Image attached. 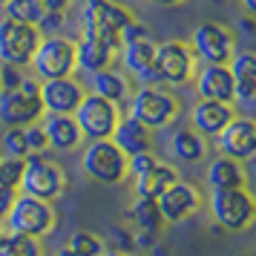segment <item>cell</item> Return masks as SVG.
I'll list each match as a JSON object with an SVG mask.
<instances>
[{"instance_id": "ab89813d", "label": "cell", "mask_w": 256, "mask_h": 256, "mask_svg": "<svg viewBox=\"0 0 256 256\" xmlns=\"http://www.w3.org/2000/svg\"><path fill=\"white\" fill-rule=\"evenodd\" d=\"M14 196H18V190H14V187H3V184H0V222L6 219V213H9V208H12Z\"/></svg>"}, {"instance_id": "5bb4252c", "label": "cell", "mask_w": 256, "mask_h": 256, "mask_svg": "<svg viewBox=\"0 0 256 256\" xmlns=\"http://www.w3.org/2000/svg\"><path fill=\"white\" fill-rule=\"evenodd\" d=\"M216 147L222 156L248 162L256 156V121L250 116H233L216 136Z\"/></svg>"}, {"instance_id": "7a4b0ae2", "label": "cell", "mask_w": 256, "mask_h": 256, "mask_svg": "<svg viewBox=\"0 0 256 256\" xmlns=\"http://www.w3.org/2000/svg\"><path fill=\"white\" fill-rule=\"evenodd\" d=\"M132 20H136V14L116 0H84L81 6V29H84L81 35L98 38L116 52L121 49L124 26L132 24Z\"/></svg>"}, {"instance_id": "cb8c5ba5", "label": "cell", "mask_w": 256, "mask_h": 256, "mask_svg": "<svg viewBox=\"0 0 256 256\" xmlns=\"http://www.w3.org/2000/svg\"><path fill=\"white\" fill-rule=\"evenodd\" d=\"M170 152H173L176 162L196 164L208 156V141H204V136H198L193 127H182V130H176L173 138H170Z\"/></svg>"}, {"instance_id": "c3c4849f", "label": "cell", "mask_w": 256, "mask_h": 256, "mask_svg": "<svg viewBox=\"0 0 256 256\" xmlns=\"http://www.w3.org/2000/svg\"><path fill=\"white\" fill-rule=\"evenodd\" d=\"M0 233H3V222H0Z\"/></svg>"}, {"instance_id": "60d3db41", "label": "cell", "mask_w": 256, "mask_h": 256, "mask_svg": "<svg viewBox=\"0 0 256 256\" xmlns=\"http://www.w3.org/2000/svg\"><path fill=\"white\" fill-rule=\"evenodd\" d=\"M44 9H55V12H66L72 6V0H40Z\"/></svg>"}, {"instance_id": "bcb514c9", "label": "cell", "mask_w": 256, "mask_h": 256, "mask_svg": "<svg viewBox=\"0 0 256 256\" xmlns=\"http://www.w3.org/2000/svg\"><path fill=\"white\" fill-rule=\"evenodd\" d=\"M55 256H75V254H72L70 248H60V250H58V254H55Z\"/></svg>"}, {"instance_id": "8d00e7d4", "label": "cell", "mask_w": 256, "mask_h": 256, "mask_svg": "<svg viewBox=\"0 0 256 256\" xmlns=\"http://www.w3.org/2000/svg\"><path fill=\"white\" fill-rule=\"evenodd\" d=\"M144 38H152V35H150V29L144 24H138V18H136L132 24L124 26V32H121V46H124V44H132V40H144Z\"/></svg>"}, {"instance_id": "277c9868", "label": "cell", "mask_w": 256, "mask_h": 256, "mask_svg": "<svg viewBox=\"0 0 256 256\" xmlns=\"http://www.w3.org/2000/svg\"><path fill=\"white\" fill-rule=\"evenodd\" d=\"M210 216L213 222L230 233L248 230L256 219V202L248 187H224L210 193Z\"/></svg>"}, {"instance_id": "9c48e42d", "label": "cell", "mask_w": 256, "mask_h": 256, "mask_svg": "<svg viewBox=\"0 0 256 256\" xmlns=\"http://www.w3.org/2000/svg\"><path fill=\"white\" fill-rule=\"evenodd\" d=\"M29 64L40 81L75 75V40L66 35H44Z\"/></svg>"}, {"instance_id": "4dcf8cb0", "label": "cell", "mask_w": 256, "mask_h": 256, "mask_svg": "<svg viewBox=\"0 0 256 256\" xmlns=\"http://www.w3.org/2000/svg\"><path fill=\"white\" fill-rule=\"evenodd\" d=\"M3 152L12 156V158H26V156H29L24 127H6L3 130Z\"/></svg>"}, {"instance_id": "8992f818", "label": "cell", "mask_w": 256, "mask_h": 256, "mask_svg": "<svg viewBox=\"0 0 256 256\" xmlns=\"http://www.w3.org/2000/svg\"><path fill=\"white\" fill-rule=\"evenodd\" d=\"M44 118V104H40V84L32 78L12 86L0 90V124L3 127H26Z\"/></svg>"}, {"instance_id": "5b68a950", "label": "cell", "mask_w": 256, "mask_h": 256, "mask_svg": "<svg viewBox=\"0 0 256 256\" xmlns=\"http://www.w3.org/2000/svg\"><path fill=\"white\" fill-rule=\"evenodd\" d=\"M3 222H6V230L24 233L32 239H44L55 228V208H52V202L18 193Z\"/></svg>"}, {"instance_id": "f1b7e54d", "label": "cell", "mask_w": 256, "mask_h": 256, "mask_svg": "<svg viewBox=\"0 0 256 256\" xmlns=\"http://www.w3.org/2000/svg\"><path fill=\"white\" fill-rule=\"evenodd\" d=\"M40 14H44L40 0H6L3 3V18L18 20V24H38Z\"/></svg>"}, {"instance_id": "7c38bea8", "label": "cell", "mask_w": 256, "mask_h": 256, "mask_svg": "<svg viewBox=\"0 0 256 256\" xmlns=\"http://www.w3.org/2000/svg\"><path fill=\"white\" fill-rule=\"evenodd\" d=\"M190 46L196 52V58H202L204 64H230L233 52H236V38L228 26L204 20L196 26Z\"/></svg>"}, {"instance_id": "d4e9b609", "label": "cell", "mask_w": 256, "mask_h": 256, "mask_svg": "<svg viewBox=\"0 0 256 256\" xmlns=\"http://www.w3.org/2000/svg\"><path fill=\"white\" fill-rule=\"evenodd\" d=\"M208 184L210 190H224V187H244L248 184V176H244L242 162L236 158H228V156H219L213 158L208 167Z\"/></svg>"}, {"instance_id": "7bdbcfd3", "label": "cell", "mask_w": 256, "mask_h": 256, "mask_svg": "<svg viewBox=\"0 0 256 256\" xmlns=\"http://www.w3.org/2000/svg\"><path fill=\"white\" fill-rule=\"evenodd\" d=\"M242 29L248 32V35H254V20H250V14H248V18H242Z\"/></svg>"}, {"instance_id": "1f68e13d", "label": "cell", "mask_w": 256, "mask_h": 256, "mask_svg": "<svg viewBox=\"0 0 256 256\" xmlns=\"http://www.w3.org/2000/svg\"><path fill=\"white\" fill-rule=\"evenodd\" d=\"M20 176H24V158H12V156L0 158V184L3 187H14L18 190Z\"/></svg>"}, {"instance_id": "836d02e7", "label": "cell", "mask_w": 256, "mask_h": 256, "mask_svg": "<svg viewBox=\"0 0 256 256\" xmlns=\"http://www.w3.org/2000/svg\"><path fill=\"white\" fill-rule=\"evenodd\" d=\"M64 24H66V18H64V12H55V9H44V14L38 18V32L40 35H60V29H64Z\"/></svg>"}, {"instance_id": "30bf717a", "label": "cell", "mask_w": 256, "mask_h": 256, "mask_svg": "<svg viewBox=\"0 0 256 256\" xmlns=\"http://www.w3.org/2000/svg\"><path fill=\"white\" fill-rule=\"evenodd\" d=\"M72 118H75V124H78L84 138L98 141V138H110V136H112L118 118H121V110H118V104L106 101L101 95L86 92L81 98V104L75 106Z\"/></svg>"}, {"instance_id": "44dd1931", "label": "cell", "mask_w": 256, "mask_h": 256, "mask_svg": "<svg viewBox=\"0 0 256 256\" xmlns=\"http://www.w3.org/2000/svg\"><path fill=\"white\" fill-rule=\"evenodd\" d=\"M112 58H116V49L106 46L104 40H98V38L81 35L75 40V70L86 72V75L106 70L112 64Z\"/></svg>"}, {"instance_id": "681fc988", "label": "cell", "mask_w": 256, "mask_h": 256, "mask_svg": "<svg viewBox=\"0 0 256 256\" xmlns=\"http://www.w3.org/2000/svg\"><path fill=\"white\" fill-rule=\"evenodd\" d=\"M3 3H6V0H0V6H3Z\"/></svg>"}, {"instance_id": "2e32d148", "label": "cell", "mask_w": 256, "mask_h": 256, "mask_svg": "<svg viewBox=\"0 0 256 256\" xmlns=\"http://www.w3.org/2000/svg\"><path fill=\"white\" fill-rule=\"evenodd\" d=\"M193 84H196L198 98L222 101V104H233V98H236L233 95V75L228 64H204L202 70H196Z\"/></svg>"}, {"instance_id": "f35d334b", "label": "cell", "mask_w": 256, "mask_h": 256, "mask_svg": "<svg viewBox=\"0 0 256 256\" xmlns=\"http://www.w3.org/2000/svg\"><path fill=\"white\" fill-rule=\"evenodd\" d=\"M132 244H136V250H141V254H147L152 244H156V233H150V230H136L132 233Z\"/></svg>"}, {"instance_id": "f546056e", "label": "cell", "mask_w": 256, "mask_h": 256, "mask_svg": "<svg viewBox=\"0 0 256 256\" xmlns=\"http://www.w3.org/2000/svg\"><path fill=\"white\" fill-rule=\"evenodd\" d=\"M64 248H70L75 256H98L106 244H104V239H101V236H95L92 230H75L70 239H66Z\"/></svg>"}, {"instance_id": "ac0fdd59", "label": "cell", "mask_w": 256, "mask_h": 256, "mask_svg": "<svg viewBox=\"0 0 256 256\" xmlns=\"http://www.w3.org/2000/svg\"><path fill=\"white\" fill-rule=\"evenodd\" d=\"M121 60H124V70H130V75H136L141 84H162L156 75V40L152 38L124 44Z\"/></svg>"}, {"instance_id": "ba28073f", "label": "cell", "mask_w": 256, "mask_h": 256, "mask_svg": "<svg viewBox=\"0 0 256 256\" xmlns=\"http://www.w3.org/2000/svg\"><path fill=\"white\" fill-rule=\"evenodd\" d=\"M196 52L187 40L156 44V75L164 86H184L196 75Z\"/></svg>"}, {"instance_id": "83f0119b", "label": "cell", "mask_w": 256, "mask_h": 256, "mask_svg": "<svg viewBox=\"0 0 256 256\" xmlns=\"http://www.w3.org/2000/svg\"><path fill=\"white\" fill-rule=\"evenodd\" d=\"M130 216L136 219V224H138L141 230H150V233H162L164 228V219L162 213H158V204H156V198H147V196H136V202H132V208H130Z\"/></svg>"}, {"instance_id": "d6a6232c", "label": "cell", "mask_w": 256, "mask_h": 256, "mask_svg": "<svg viewBox=\"0 0 256 256\" xmlns=\"http://www.w3.org/2000/svg\"><path fill=\"white\" fill-rule=\"evenodd\" d=\"M104 244H110V250H118V254H132L136 250V244H132V230H127V228H110V233H106Z\"/></svg>"}, {"instance_id": "6da1fadb", "label": "cell", "mask_w": 256, "mask_h": 256, "mask_svg": "<svg viewBox=\"0 0 256 256\" xmlns=\"http://www.w3.org/2000/svg\"><path fill=\"white\" fill-rule=\"evenodd\" d=\"M127 116L141 121L147 130H164L170 127L178 112L182 104L164 84H141L136 92H130L127 98Z\"/></svg>"}, {"instance_id": "52a82bcc", "label": "cell", "mask_w": 256, "mask_h": 256, "mask_svg": "<svg viewBox=\"0 0 256 256\" xmlns=\"http://www.w3.org/2000/svg\"><path fill=\"white\" fill-rule=\"evenodd\" d=\"M81 167L98 184H121L127 178V156L110 138L90 141L81 152Z\"/></svg>"}, {"instance_id": "4316f807", "label": "cell", "mask_w": 256, "mask_h": 256, "mask_svg": "<svg viewBox=\"0 0 256 256\" xmlns=\"http://www.w3.org/2000/svg\"><path fill=\"white\" fill-rule=\"evenodd\" d=\"M0 256H44L40 239L24 236V233L3 230L0 233Z\"/></svg>"}, {"instance_id": "f6af8a7d", "label": "cell", "mask_w": 256, "mask_h": 256, "mask_svg": "<svg viewBox=\"0 0 256 256\" xmlns=\"http://www.w3.org/2000/svg\"><path fill=\"white\" fill-rule=\"evenodd\" d=\"M98 256H127V254H118V250H110V248H104Z\"/></svg>"}, {"instance_id": "e0dca14e", "label": "cell", "mask_w": 256, "mask_h": 256, "mask_svg": "<svg viewBox=\"0 0 256 256\" xmlns=\"http://www.w3.org/2000/svg\"><path fill=\"white\" fill-rule=\"evenodd\" d=\"M233 75V104H242L244 110H254L256 104V55L254 52H233L230 58Z\"/></svg>"}, {"instance_id": "74e56055", "label": "cell", "mask_w": 256, "mask_h": 256, "mask_svg": "<svg viewBox=\"0 0 256 256\" xmlns=\"http://www.w3.org/2000/svg\"><path fill=\"white\" fill-rule=\"evenodd\" d=\"M24 81L20 75V66H12V64H0V90H12Z\"/></svg>"}, {"instance_id": "9a60e30c", "label": "cell", "mask_w": 256, "mask_h": 256, "mask_svg": "<svg viewBox=\"0 0 256 256\" xmlns=\"http://www.w3.org/2000/svg\"><path fill=\"white\" fill-rule=\"evenodd\" d=\"M86 95L84 84L75 75H64V78H49L40 81V104L44 112H55V116H72L75 106L81 104Z\"/></svg>"}, {"instance_id": "4fadbf2b", "label": "cell", "mask_w": 256, "mask_h": 256, "mask_svg": "<svg viewBox=\"0 0 256 256\" xmlns=\"http://www.w3.org/2000/svg\"><path fill=\"white\" fill-rule=\"evenodd\" d=\"M158 213H162L164 224H178V222L190 219L198 208H202V193L196 184L176 178L170 187H164L162 193L156 196Z\"/></svg>"}, {"instance_id": "ffe728a7", "label": "cell", "mask_w": 256, "mask_h": 256, "mask_svg": "<svg viewBox=\"0 0 256 256\" xmlns=\"http://www.w3.org/2000/svg\"><path fill=\"white\" fill-rule=\"evenodd\" d=\"M110 141H112L124 156H136V152H144V150L152 147V130H147L141 121H136V118L121 116L116 130H112V136H110Z\"/></svg>"}, {"instance_id": "7dc6e473", "label": "cell", "mask_w": 256, "mask_h": 256, "mask_svg": "<svg viewBox=\"0 0 256 256\" xmlns=\"http://www.w3.org/2000/svg\"><path fill=\"white\" fill-rule=\"evenodd\" d=\"M213 3H224V0H213Z\"/></svg>"}, {"instance_id": "7402d4cb", "label": "cell", "mask_w": 256, "mask_h": 256, "mask_svg": "<svg viewBox=\"0 0 256 256\" xmlns=\"http://www.w3.org/2000/svg\"><path fill=\"white\" fill-rule=\"evenodd\" d=\"M44 132H46V141L52 150H75V147H81V130H78V124H75V118L72 116H55V112H46V118H44Z\"/></svg>"}, {"instance_id": "8fae6325", "label": "cell", "mask_w": 256, "mask_h": 256, "mask_svg": "<svg viewBox=\"0 0 256 256\" xmlns=\"http://www.w3.org/2000/svg\"><path fill=\"white\" fill-rule=\"evenodd\" d=\"M40 32L35 24H18L3 18L0 20V64L12 66H26L40 44Z\"/></svg>"}, {"instance_id": "ee69618b", "label": "cell", "mask_w": 256, "mask_h": 256, "mask_svg": "<svg viewBox=\"0 0 256 256\" xmlns=\"http://www.w3.org/2000/svg\"><path fill=\"white\" fill-rule=\"evenodd\" d=\"M152 3H158V6H182L187 0H152Z\"/></svg>"}, {"instance_id": "3957f363", "label": "cell", "mask_w": 256, "mask_h": 256, "mask_svg": "<svg viewBox=\"0 0 256 256\" xmlns=\"http://www.w3.org/2000/svg\"><path fill=\"white\" fill-rule=\"evenodd\" d=\"M64 190H66L64 167L49 162L44 152H29L24 158V176H20L18 193L44 198V202H55L58 196H64Z\"/></svg>"}, {"instance_id": "603a6c76", "label": "cell", "mask_w": 256, "mask_h": 256, "mask_svg": "<svg viewBox=\"0 0 256 256\" xmlns=\"http://www.w3.org/2000/svg\"><path fill=\"white\" fill-rule=\"evenodd\" d=\"M90 92L101 95V98L121 106L130 98V81H127V75H121V72L106 66V70L90 75Z\"/></svg>"}, {"instance_id": "e575fe53", "label": "cell", "mask_w": 256, "mask_h": 256, "mask_svg": "<svg viewBox=\"0 0 256 256\" xmlns=\"http://www.w3.org/2000/svg\"><path fill=\"white\" fill-rule=\"evenodd\" d=\"M24 136H26V147H29V152H46L49 150L46 132H44V127H40L38 121H35V124H26Z\"/></svg>"}, {"instance_id": "d6986e66", "label": "cell", "mask_w": 256, "mask_h": 256, "mask_svg": "<svg viewBox=\"0 0 256 256\" xmlns=\"http://www.w3.org/2000/svg\"><path fill=\"white\" fill-rule=\"evenodd\" d=\"M236 116L233 104H222V101H208V98H198V104L190 110V124L198 136L204 138H216L219 130Z\"/></svg>"}, {"instance_id": "d590c367", "label": "cell", "mask_w": 256, "mask_h": 256, "mask_svg": "<svg viewBox=\"0 0 256 256\" xmlns=\"http://www.w3.org/2000/svg\"><path fill=\"white\" fill-rule=\"evenodd\" d=\"M158 162L152 150H144V152H136V156H127V176H141L144 170H150L152 164Z\"/></svg>"}, {"instance_id": "484cf974", "label": "cell", "mask_w": 256, "mask_h": 256, "mask_svg": "<svg viewBox=\"0 0 256 256\" xmlns=\"http://www.w3.org/2000/svg\"><path fill=\"white\" fill-rule=\"evenodd\" d=\"M176 178H178L176 167H170V164H164V162H156L150 170H144L141 176H132V182H136L132 187H136V196L156 198L164 187L173 184Z\"/></svg>"}, {"instance_id": "b9f144b4", "label": "cell", "mask_w": 256, "mask_h": 256, "mask_svg": "<svg viewBox=\"0 0 256 256\" xmlns=\"http://www.w3.org/2000/svg\"><path fill=\"white\" fill-rule=\"evenodd\" d=\"M242 6H244V12L250 14V18L256 14V0H242Z\"/></svg>"}]
</instances>
